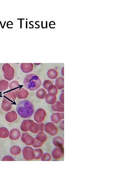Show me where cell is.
<instances>
[{
    "label": "cell",
    "mask_w": 126,
    "mask_h": 189,
    "mask_svg": "<svg viewBox=\"0 0 126 189\" xmlns=\"http://www.w3.org/2000/svg\"><path fill=\"white\" fill-rule=\"evenodd\" d=\"M47 76L51 80L55 79L57 78L58 73L54 69H49L47 72Z\"/></svg>",
    "instance_id": "cell-21"
},
{
    "label": "cell",
    "mask_w": 126,
    "mask_h": 189,
    "mask_svg": "<svg viewBox=\"0 0 126 189\" xmlns=\"http://www.w3.org/2000/svg\"><path fill=\"white\" fill-rule=\"evenodd\" d=\"M39 127V131L43 132L44 129L45 125L43 123H38Z\"/></svg>",
    "instance_id": "cell-36"
},
{
    "label": "cell",
    "mask_w": 126,
    "mask_h": 189,
    "mask_svg": "<svg viewBox=\"0 0 126 189\" xmlns=\"http://www.w3.org/2000/svg\"><path fill=\"white\" fill-rule=\"evenodd\" d=\"M22 152L24 159L28 161L34 159V149L31 147H25L23 149Z\"/></svg>",
    "instance_id": "cell-5"
},
{
    "label": "cell",
    "mask_w": 126,
    "mask_h": 189,
    "mask_svg": "<svg viewBox=\"0 0 126 189\" xmlns=\"http://www.w3.org/2000/svg\"><path fill=\"white\" fill-rule=\"evenodd\" d=\"M61 93H64V90H62Z\"/></svg>",
    "instance_id": "cell-40"
},
{
    "label": "cell",
    "mask_w": 126,
    "mask_h": 189,
    "mask_svg": "<svg viewBox=\"0 0 126 189\" xmlns=\"http://www.w3.org/2000/svg\"><path fill=\"white\" fill-rule=\"evenodd\" d=\"M53 85V83L49 80H46L44 81L43 84H42L44 88L45 89V90H46L49 86Z\"/></svg>",
    "instance_id": "cell-32"
},
{
    "label": "cell",
    "mask_w": 126,
    "mask_h": 189,
    "mask_svg": "<svg viewBox=\"0 0 126 189\" xmlns=\"http://www.w3.org/2000/svg\"><path fill=\"white\" fill-rule=\"evenodd\" d=\"M17 114L15 111H11L6 113L5 115L6 120L9 123H13L17 119Z\"/></svg>",
    "instance_id": "cell-11"
},
{
    "label": "cell",
    "mask_w": 126,
    "mask_h": 189,
    "mask_svg": "<svg viewBox=\"0 0 126 189\" xmlns=\"http://www.w3.org/2000/svg\"><path fill=\"white\" fill-rule=\"evenodd\" d=\"M9 83L5 80L0 81V91L4 92L9 88Z\"/></svg>",
    "instance_id": "cell-25"
},
{
    "label": "cell",
    "mask_w": 126,
    "mask_h": 189,
    "mask_svg": "<svg viewBox=\"0 0 126 189\" xmlns=\"http://www.w3.org/2000/svg\"><path fill=\"white\" fill-rule=\"evenodd\" d=\"M53 144L55 146L58 148L62 147L64 145V140L61 137H55L53 140Z\"/></svg>",
    "instance_id": "cell-18"
},
{
    "label": "cell",
    "mask_w": 126,
    "mask_h": 189,
    "mask_svg": "<svg viewBox=\"0 0 126 189\" xmlns=\"http://www.w3.org/2000/svg\"><path fill=\"white\" fill-rule=\"evenodd\" d=\"M51 154L54 159H60L63 156L64 154V149L62 147L55 148L53 150Z\"/></svg>",
    "instance_id": "cell-9"
},
{
    "label": "cell",
    "mask_w": 126,
    "mask_h": 189,
    "mask_svg": "<svg viewBox=\"0 0 126 189\" xmlns=\"http://www.w3.org/2000/svg\"><path fill=\"white\" fill-rule=\"evenodd\" d=\"M5 79L7 81H11L15 76V70L13 67L9 63H5L2 67Z\"/></svg>",
    "instance_id": "cell-3"
},
{
    "label": "cell",
    "mask_w": 126,
    "mask_h": 189,
    "mask_svg": "<svg viewBox=\"0 0 126 189\" xmlns=\"http://www.w3.org/2000/svg\"><path fill=\"white\" fill-rule=\"evenodd\" d=\"M51 159V154L49 153H45L42 155V161H49Z\"/></svg>",
    "instance_id": "cell-31"
},
{
    "label": "cell",
    "mask_w": 126,
    "mask_h": 189,
    "mask_svg": "<svg viewBox=\"0 0 126 189\" xmlns=\"http://www.w3.org/2000/svg\"><path fill=\"white\" fill-rule=\"evenodd\" d=\"M1 107L3 110L4 111L9 112L11 109L12 103L7 98L4 97L1 103Z\"/></svg>",
    "instance_id": "cell-13"
},
{
    "label": "cell",
    "mask_w": 126,
    "mask_h": 189,
    "mask_svg": "<svg viewBox=\"0 0 126 189\" xmlns=\"http://www.w3.org/2000/svg\"><path fill=\"white\" fill-rule=\"evenodd\" d=\"M60 102L63 104H64V93H62L59 96Z\"/></svg>",
    "instance_id": "cell-35"
},
{
    "label": "cell",
    "mask_w": 126,
    "mask_h": 189,
    "mask_svg": "<svg viewBox=\"0 0 126 189\" xmlns=\"http://www.w3.org/2000/svg\"><path fill=\"white\" fill-rule=\"evenodd\" d=\"M29 130L34 134L38 132L39 131V127L38 124L36 123H34V122L30 124L29 126Z\"/></svg>",
    "instance_id": "cell-22"
},
{
    "label": "cell",
    "mask_w": 126,
    "mask_h": 189,
    "mask_svg": "<svg viewBox=\"0 0 126 189\" xmlns=\"http://www.w3.org/2000/svg\"><path fill=\"white\" fill-rule=\"evenodd\" d=\"M47 94L46 91L42 88L38 89L36 92V96L39 99H45Z\"/></svg>",
    "instance_id": "cell-20"
},
{
    "label": "cell",
    "mask_w": 126,
    "mask_h": 189,
    "mask_svg": "<svg viewBox=\"0 0 126 189\" xmlns=\"http://www.w3.org/2000/svg\"><path fill=\"white\" fill-rule=\"evenodd\" d=\"M36 138L39 141L44 143L46 141L47 137L45 133L40 132L38 133Z\"/></svg>",
    "instance_id": "cell-26"
},
{
    "label": "cell",
    "mask_w": 126,
    "mask_h": 189,
    "mask_svg": "<svg viewBox=\"0 0 126 189\" xmlns=\"http://www.w3.org/2000/svg\"><path fill=\"white\" fill-rule=\"evenodd\" d=\"M56 99L55 95L53 93H49L47 94L45 100L47 103L51 105L56 102Z\"/></svg>",
    "instance_id": "cell-16"
},
{
    "label": "cell",
    "mask_w": 126,
    "mask_h": 189,
    "mask_svg": "<svg viewBox=\"0 0 126 189\" xmlns=\"http://www.w3.org/2000/svg\"><path fill=\"white\" fill-rule=\"evenodd\" d=\"M19 86V83L18 81H12L9 84V87L10 90H13Z\"/></svg>",
    "instance_id": "cell-30"
},
{
    "label": "cell",
    "mask_w": 126,
    "mask_h": 189,
    "mask_svg": "<svg viewBox=\"0 0 126 189\" xmlns=\"http://www.w3.org/2000/svg\"><path fill=\"white\" fill-rule=\"evenodd\" d=\"M47 90L48 94L53 93L55 95L57 94L58 92L57 87L53 85L49 86Z\"/></svg>",
    "instance_id": "cell-29"
},
{
    "label": "cell",
    "mask_w": 126,
    "mask_h": 189,
    "mask_svg": "<svg viewBox=\"0 0 126 189\" xmlns=\"http://www.w3.org/2000/svg\"><path fill=\"white\" fill-rule=\"evenodd\" d=\"M53 111L59 112H63L64 111V105L59 101H56L54 104L51 105Z\"/></svg>",
    "instance_id": "cell-12"
},
{
    "label": "cell",
    "mask_w": 126,
    "mask_h": 189,
    "mask_svg": "<svg viewBox=\"0 0 126 189\" xmlns=\"http://www.w3.org/2000/svg\"><path fill=\"white\" fill-rule=\"evenodd\" d=\"M20 68L21 70L24 73H29L33 70V64L32 63H22Z\"/></svg>",
    "instance_id": "cell-14"
},
{
    "label": "cell",
    "mask_w": 126,
    "mask_h": 189,
    "mask_svg": "<svg viewBox=\"0 0 126 189\" xmlns=\"http://www.w3.org/2000/svg\"><path fill=\"white\" fill-rule=\"evenodd\" d=\"M42 81L40 78L37 75L30 74L25 77L23 81L24 87L30 91H34L38 90L40 87Z\"/></svg>",
    "instance_id": "cell-2"
},
{
    "label": "cell",
    "mask_w": 126,
    "mask_h": 189,
    "mask_svg": "<svg viewBox=\"0 0 126 189\" xmlns=\"http://www.w3.org/2000/svg\"><path fill=\"white\" fill-rule=\"evenodd\" d=\"M34 159H40L42 158V155H43V151L41 149H34Z\"/></svg>",
    "instance_id": "cell-27"
},
{
    "label": "cell",
    "mask_w": 126,
    "mask_h": 189,
    "mask_svg": "<svg viewBox=\"0 0 126 189\" xmlns=\"http://www.w3.org/2000/svg\"><path fill=\"white\" fill-rule=\"evenodd\" d=\"M55 86L57 89L61 90L64 87V78L62 77L57 78L55 81Z\"/></svg>",
    "instance_id": "cell-19"
},
{
    "label": "cell",
    "mask_w": 126,
    "mask_h": 189,
    "mask_svg": "<svg viewBox=\"0 0 126 189\" xmlns=\"http://www.w3.org/2000/svg\"><path fill=\"white\" fill-rule=\"evenodd\" d=\"M34 122L33 120L26 119L22 121L20 125L21 130L26 132L29 131V126L30 124Z\"/></svg>",
    "instance_id": "cell-15"
},
{
    "label": "cell",
    "mask_w": 126,
    "mask_h": 189,
    "mask_svg": "<svg viewBox=\"0 0 126 189\" xmlns=\"http://www.w3.org/2000/svg\"><path fill=\"white\" fill-rule=\"evenodd\" d=\"M21 140L27 146H32L34 143L35 139L27 132L24 133L20 136Z\"/></svg>",
    "instance_id": "cell-7"
},
{
    "label": "cell",
    "mask_w": 126,
    "mask_h": 189,
    "mask_svg": "<svg viewBox=\"0 0 126 189\" xmlns=\"http://www.w3.org/2000/svg\"><path fill=\"white\" fill-rule=\"evenodd\" d=\"M9 131L7 128L4 127L0 128V138H6L9 136Z\"/></svg>",
    "instance_id": "cell-24"
},
{
    "label": "cell",
    "mask_w": 126,
    "mask_h": 189,
    "mask_svg": "<svg viewBox=\"0 0 126 189\" xmlns=\"http://www.w3.org/2000/svg\"><path fill=\"white\" fill-rule=\"evenodd\" d=\"M0 152H1V149H0Z\"/></svg>",
    "instance_id": "cell-41"
},
{
    "label": "cell",
    "mask_w": 126,
    "mask_h": 189,
    "mask_svg": "<svg viewBox=\"0 0 126 189\" xmlns=\"http://www.w3.org/2000/svg\"><path fill=\"white\" fill-rule=\"evenodd\" d=\"M15 93H16V97L20 99H26L29 95L28 91L25 90L24 88L16 89L15 90Z\"/></svg>",
    "instance_id": "cell-8"
},
{
    "label": "cell",
    "mask_w": 126,
    "mask_h": 189,
    "mask_svg": "<svg viewBox=\"0 0 126 189\" xmlns=\"http://www.w3.org/2000/svg\"><path fill=\"white\" fill-rule=\"evenodd\" d=\"M64 121L63 120L62 121L60 124V128H61V129L63 130H64Z\"/></svg>",
    "instance_id": "cell-37"
},
{
    "label": "cell",
    "mask_w": 126,
    "mask_h": 189,
    "mask_svg": "<svg viewBox=\"0 0 126 189\" xmlns=\"http://www.w3.org/2000/svg\"><path fill=\"white\" fill-rule=\"evenodd\" d=\"M22 149L19 146H12L10 149V152L11 155H17L21 153Z\"/></svg>",
    "instance_id": "cell-23"
},
{
    "label": "cell",
    "mask_w": 126,
    "mask_h": 189,
    "mask_svg": "<svg viewBox=\"0 0 126 189\" xmlns=\"http://www.w3.org/2000/svg\"><path fill=\"white\" fill-rule=\"evenodd\" d=\"M44 130L49 135L54 136L57 134V127L53 123L48 122L45 125Z\"/></svg>",
    "instance_id": "cell-6"
},
{
    "label": "cell",
    "mask_w": 126,
    "mask_h": 189,
    "mask_svg": "<svg viewBox=\"0 0 126 189\" xmlns=\"http://www.w3.org/2000/svg\"><path fill=\"white\" fill-rule=\"evenodd\" d=\"M3 161H15L14 159L11 155H7L3 157L2 159Z\"/></svg>",
    "instance_id": "cell-34"
},
{
    "label": "cell",
    "mask_w": 126,
    "mask_h": 189,
    "mask_svg": "<svg viewBox=\"0 0 126 189\" xmlns=\"http://www.w3.org/2000/svg\"><path fill=\"white\" fill-rule=\"evenodd\" d=\"M34 65H39L41 64V63H34Z\"/></svg>",
    "instance_id": "cell-39"
},
{
    "label": "cell",
    "mask_w": 126,
    "mask_h": 189,
    "mask_svg": "<svg viewBox=\"0 0 126 189\" xmlns=\"http://www.w3.org/2000/svg\"><path fill=\"white\" fill-rule=\"evenodd\" d=\"M20 135V131L17 128H14L9 131V137L12 140H17L19 138Z\"/></svg>",
    "instance_id": "cell-10"
},
{
    "label": "cell",
    "mask_w": 126,
    "mask_h": 189,
    "mask_svg": "<svg viewBox=\"0 0 126 189\" xmlns=\"http://www.w3.org/2000/svg\"><path fill=\"white\" fill-rule=\"evenodd\" d=\"M34 139L35 141L34 143L32 145L33 147L35 148H40L43 146L44 144L43 143H42V142L39 141L36 138H34Z\"/></svg>",
    "instance_id": "cell-33"
},
{
    "label": "cell",
    "mask_w": 126,
    "mask_h": 189,
    "mask_svg": "<svg viewBox=\"0 0 126 189\" xmlns=\"http://www.w3.org/2000/svg\"><path fill=\"white\" fill-rule=\"evenodd\" d=\"M62 75L64 76V67L62 68L61 71Z\"/></svg>",
    "instance_id": "cell-38"
},
{
    "label": "cell",
    "mask_w": 126,
    "mask_h": 189,
    "mask_svg": "<svg viewBox=\"0 0 126 189\" xmlns=\"http://www.w3.org/2000/svg\"><path fill=\"white\" fill-rule=\"evenodd\" d=\"M46 115V111L44 109H38L34 115L35 121L38 123L42 122L44 120Z\"/></svg>",
    "instance_id": "cell-4"
},
{
    "label": "cell",
    "mask_w": 126,
    "mask_h": 189,
    "mask_svg": "<svg viewBox=\"0 0 126 189\" xmlns=\"http://www.w3.org/2000/svg\"><path fill=\"white\" fill-rule=\"evenodd\" d=\"M16 111L18 114L22 118L28 119L34 114V105L29 100H23L20 101L16 105Z\"/></svg>",
    "instance_id": "cell-1"
},
{
    "label": "cell",
    "mask_w": 126,
    "mask_h": 189,
    "mask_svg": "<svg viewBox=\"0 0 126 189\" xmlns=\"http://www.w3.org/2000/svg\"><path fill=\"white\" fill-rule=\"evenodd\" d=\"M62 119L61 114L59 113H54L51 114V120L53 123L57 124L60 122Z\"/></svg>",
    "instance_id": "cell-17"
},
{
    "label": "cell",
    "mask_w": 126,
    "mask_h": 189,
    "mask_svg": "<svg viewBox=\"0 0 126 189\" xmlns=\"http://www.w3.org/2000/svg\"><path fill=\"white\" fill-rule=\"evenodd\" d=\"M4 97L13 101H15L16 98V93L14 91L7 92L4 94Z\"/></svg>",
    "instance_id": "cell-28"
}]
</instances>
